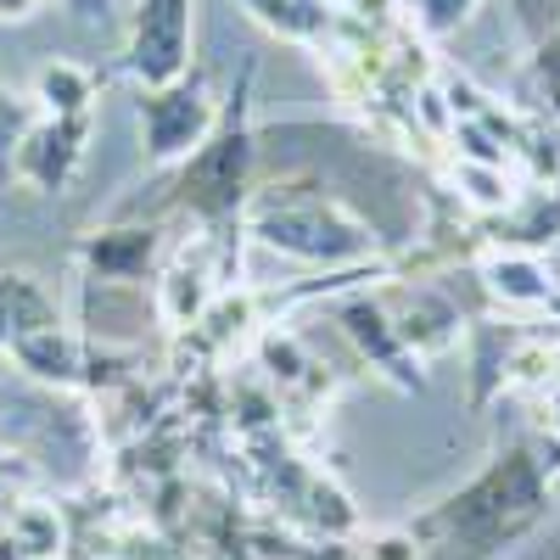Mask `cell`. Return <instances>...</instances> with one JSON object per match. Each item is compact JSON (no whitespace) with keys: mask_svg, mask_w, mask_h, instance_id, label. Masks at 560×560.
Masks as SVG:
<instances>
[{"mask_svg":"<svg viewBox=\"0 0 560 560\" xmlns=\"http://www.w3.org/2000/svg\"><path fill=\"white\" fill-rule=\"evenodd\" d=\"M549 516V471L533 448H504L459 493L438 499L409 533L427 560H488L516 538L538 533Z\"/></svg>","mask_w":560,"mask_h":560,"instance_id":"1","label":"cell"},{"mask_svg":"<svg viewBox=\"0 0 560 560\" xmlns=\"http://www.w3.org/2000/svg\"><path fill=\"white\" fill-rule=\"evenodd\" d=\"M34 118H39L34 102L0 84V185H12V174H18V152H23V135L34 129Z\"/></svg>","mask_w":560,"mask_h":560,"instance_id":"17","label":"cell"},{"mask_svg":"<svg viewBox=\"0 0 560 560\" xmlns=\"http://www.w3.org/2000/svg\"><path fill=\"white\" fill-rule=\"evenodd\" d=\"M219 90L202 68H191L174 84L135 90V129H140V158L152 168H179L202 152V140L219 124Z\"/></svg>","mask_w":560,"mask_h":560,"instance_id":"4","label":"cell"},{"mask_svg":"<svg viewBox=\"0 0 560 560\" xmlns=\"http://www.w3.org/2000/svg\"><path fill=\"white\" fill-rule=\"evenodd\" d=\"M448 179H454V197L459 202H471L482 219H499L510 202L522 197V185L510 168L499 163H471V158H448Z\"/></svg>","mask_w":560,"mask_h":560,"instance_id":"14","label":"cell"},{"mask_svg":"<svg viewBox=\"0 0 560 560\" xmlns=\"http://www.w3.org/2000/svg\"><path fill=\"white\" fill-rule=\"evenodd\" d=\"M7 538L23 549V560H57L62 555V516H57V504H39V499L12 504Z\"/></svg>","mask_w":560,"mask_h":560,"instance_id":"15","label":"cell"},{"mask_svg":"<svg viewBox=\"0 0 560 560\" xmlns=\"http://www.w3.org/2000/svg\"><path fill=\"white\" fill-rule=\"evenodd\" d=\"M219 298V264H213V242L202 236L197 247H185L163 280H158V319L168 331H191V325L208 314V303Z\"/></svg>","mask_w":560,"mask_h":560,"instance_id":"8","label":"cell"},{"mask_svg":"<svg viewBox=\"0 0 560 560\" xmlns=\"http://www.w3.org/2000/svg\"><path fill=\"white\" fill-rule=\"evenodd\" d=\"M342 331L359 342V353L370 359V370H382L393 387H404V393L427 387V376H420V364H427V359H420V353L398 337V325H393V314L382 308V298H353V303H342Z\"/></svg>","mask_w":560,"mask_h":560,"instance_id":"7","label":"cell"},{"mask_svg":"<svg viewBox=\"0 0 560 560\" xmlns=\"http://www.w3.org/2000/svg\"><path fill=\"white\" fill-rule=\"evenodd\" d=\"M197 68V0H135L118 73L135 90L174 84Z\"/></svg>","mask_w":560,"mask_h":560,"instance_id":"5","label":"cell"},{"mask_svg":"<svg viewBox=\"0 0 560 560\" xmlns=\"http://www.w3.org/2000/svg\"><path fill=\"white\" fill-rule=\"evenodd\" d=\"M158 253H163L158 224H113V230H90V236L79 242V264L96 280H124V287L152 280Z\"/></svg>","mask_w":560,"mask_h":560,"instance_id":"9","label":"cell"},{"mask_svg":"<svg viewBox=\"0 0 560 560\" xmlns=\"http://www.w3.org/2000/svg\"><path fill=\"white\" fill-rule=\"evenodd\" d=\"M549 432H555V443H560V382L549 387Z\"/></svg>","mask_w":560,"mask_h":560,"instance_id":"21","label":"cell"},{"mask_svg":"<svg viewBox=\"0 0 560 560\" xmlns=\"http://www.w3.org/2000/svg\"><path fill=\"white\" fill-rule=\"evenodd\" d=\"M482 287H488V298H499L504 308H516V314H549V303L560 298L544 258L538 253H510V247L482 258Z\"/></svg>","mask_w":560,"mask_h":560,"instance_id":"10","label":"cell"},{"mask_svg":"<svg viewBox=\"0 0 560 560\" xmlns=\"http://www.w3.org/2000/svg\"><path fill=\"white\" fill-rule=\"evenodd\" d=\"M242 230L253 242H264L269 253H287L303 264H364L376 253V230H370L353 208H342L325 191H303V185H269L253 191L242 208Z\"/></svg>","mask_w":560,"mask_h":560,"instance_id":"2","label":"cell"},{"mask_svg":"<svg viewBox=\"0 0 560 560\" xmlns=\"http://www.w3.org/2000/svg\"><path fill=\"white\" fill-rule=\"evenodd\" d=\"M96 96H102L96 68H84L73 57H45L28 84V102L39 118H96Z\"/></svg>","mask_w":560,"mask_h":560,"instance_id":"11","label":"cell"},{"mask_svg":"<svg viewBox=\"0 0 560 560\" xmlns=\"http://www.w3.org/2000/svg\"><path fill=\"white\" fill-rule=\"evenodd\" d=\"M353 560H427V555H420V538L409 527H382L353 544Z\"/></svg>","mask_w":560,"mask_h":560,"instance_id":"18","label":"cell"},{"mask_svg":"<svg viewBox=\"0 0 560 560\" xmlns=\"http://www.w3.org/2000/svg\"><path fill=\"white\" fill-rule=\"evenodd\" d=\"M90 135H96V118H34L12 179L39 197H62L90 158Z\"/></svg>","mask_w":560,"mask_h":560,"instance_id":"6","label":"cell"},{"mask_svg":"<svg viewBox=\"0 0 560 560\" xmlns=\"http://www.w3.org/2000/svg\"><path fill=\"white\" fill-rule=\"evenodd\" d=\"M51 7H62V12H73V18H107L113 0H51Z\"/></svg>","mask_w":560,"mask_h":560,"instance_id":"20","label":"cell"},{"mask_svg":"<svg viewBox=\"0 0 560 560\" xmlns=\"http://www.w3.org/2000/svg\"><path fill=\"white\" fill-rule=\"evenodd\" d=\"M242 7L258 28H269L287 45H303V51H325L337 39V23H342V12L331 0H242Z\"/></svg>","mask_w":560,"mask_h":560,"instance_id":"12","label":"cell"},{"mask_svg":"<svg viewBox=\"0 0 560 560\" xmlns=\"http://www.w3.org/2000/svg\"><path fill=\"white\" fill-rule=\"evenodd\" d=\"M398 7H404V18L420 39H448L477 18L482 0H398Z\"/></svg>","mask_w":560,"mask_h":560,"instance_id":"16","label":"cell"},{"mask_svg":"<svg viewBox=\"0 0 560 560\" xmlns=\"http://www.w3.org/2000/svg\"><path fill=\"white\" fill-rule=\"evenodd\" d=\"M253 79H258V68L247 62L242 68V84L224 96V107H219V124H213V135L202 140V152L191 158V163H179V208H191L202 224H213V230H224V224H242V208H247V179H253V140H258V129H253Z\"/></svg>","mask_w":560,"mask_h":560,"instance_id":"3","label":"cell"},{"mask_svg":"<svg viewBox=\"0 0 560 560\" xmlns=\"http://www.w3.org/2000/svg\"><path fill=\"white\" fill-rule=\"evenodd\" d=\"M45 0H0V23H28Z\"/></svg>","mask_w":560,"mask_h":560,"instance_id":"19","label":"cell"},{"mask_svg":"<svg viewBox=\"0 0 560 560\" xmlns=\"http://www.w3.org/2000/svg\"><path fill=\"white\" fill-rule=\"evenodd\" d=\"M12 359L28 370V376L57 382V387H90V382H96V376H90V348L73 331H62V325H45V331L18 337Z\"/></svg>","mask_w":560,"mask_h":560,"instance_id":"13","label":"cell"},{"mask_svg":"<svg viewBox=\"0 0 560 560\" xmlns=\"http://www.w3.org/2000/svg\"><path fill=\"white\" fill-rule=\"evenodd\" d=\"M0 516H12V499H7V482H0Z\"/></svg>","mask_w":560,"mask_h":560,"instance_id":"22","label":"cell"}]
</instances>
